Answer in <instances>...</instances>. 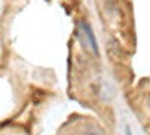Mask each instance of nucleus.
<instances>
[{
    "instance_id": "f257e3e1",
    "label": "nucleus",
    "mask_w": 150,
    "mask_h": 135,
    "mask_svg": "<svg viewBox=\"0 0 150 135\" xmlns=\"http://www.w3.org/2000/svg\"><path fill=\"white\" fill-rule=\"evenodd\" d=\"M80 27H81V30H83V33H84V36H86L87 44H89L90 50L98 56V54H99V48H98V42H96L95 33H93V30H92V27H90V24L86 23V21H83V23L80 24Z\"/></svg>"
},
{
    "instance_id": "f03ea898",
    "label": "nucleus",
    "mask_w": 150,
    "mask_h": 135,
    "mask_svg": "<svg viewBox=\"0 0 150 135\" xmlns=\"http://www.w3.org/2000/svg\"><path fill=\"white\" fill-rule=\"evenodd\" d=\"M84 135H102V132L99 129H87L84 132Z\"/></svg>"
}]
</instances>
